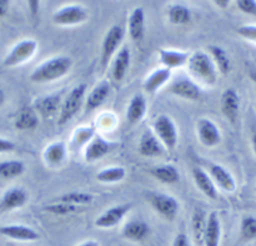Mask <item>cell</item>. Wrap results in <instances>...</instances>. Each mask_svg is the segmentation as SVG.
I'll return each instance as SVG.
<instances>
[{"mask_svg":"<svg viewBox=\"0 0 256 246\" xmlns=\"http://www.w3.org/2000/svg\"><path fill=\"white\" fill-rule=\"evenodd\" d=\"M72 65V62L69 56L59 55V56L50 58L32 70L30 74V82L42 84V82H52L62 79L69 72Z\"/></svg>","mask_w":256,"mask_h":246,"instance_id":"1","label":"cell"},{"mask_svg":"<svg viewBox=\"0 0 256 246\" xmlns=\"http://www.w3.org/2000/svg\"><path fill=\"white\" fill-rule=\"evenodd\" d=\"M5 102V92L0 89V106Z\"/></svg>","mask_w":256,"mask_h":246,"instance_id":"48","label":"cell"},{"mask_svg":"<svg viewBox=\"0 0 256 246\" xmlns=\"http://www.w3.org/2000/svg\"><path fill=\"white\" fill-rule=\"evenodd\" d=\"M42 158H44V162H46L48 166H59L66 158V146L62 142H52L44 150Z\"/></svg>","mask_w":256,"mask_h":246,"instance_id":"28","label":"cell"},{"mask_svg":"<svg viewBox=\"0 0 256 246\" xmlns=\"http://www.w3.org/2000/svg\"><path fill=\"white\" fill-rule=\"evenodd\" d=\"M28 5H29L30 8V12H32V15L34 18L38 16V14H39V6H40V2H35V0H32V2H28Z\"/></svg>","mask_w":256,"mask_h":246,"instance_id":"44","label":"cell"},{"mask_svg":"<svg viewBox=\"0 0 256 246\" xmlns=\"http://www.w3.org/2000/svg\"><path fill=\"white\" fill-rule=\"evenodd\" d=\"M25 172V165L19 160H8L0 162V178L2 179H14L20 176Z\"/></svg>","mask_w":256,"mask_h":246,"instance_id":"34","label":"cell"},{"mask_svg":"<svg viewBox=\"0 0 256 246\" xmlns=\"http://www.w3.org/2000/svg\"><path fill=\"white\" fill-rule=\"evenodd\" d=\"M88 20V12L84 6L78 4L65 5L60 8L52 14V22L54 24L60 26H70V25H78Z\"/></svg>","mask_w":256,"mask_h":246,"instance_id":"6","label":"cell"},{"mask_svg":"<svg viewBox=\"0 0 256 246\" xmlns=\"http://www.w3.org/2000/svg\"><path fill=\"white\" fill-rule=\"evenodd\" d=\"M220 240H222V222L216 212H210L208 215L202 246H220Z\"/></svg>","mask_w":256,"mask_h":246,"instance_id":"20","label":"cell"},{"mask_svg":"<svg viewBox=\"0 0 256 246\" xmlns=\"http://www.w3.org/2000/svg\"><path fill=\"white\" fill-rule=\"evenodd\" d=\"M129 35L134 42H142L145 34V12L142 8L132 10L128 22Z\"/></svg>","mask_w":256,"mask_h":246,"instance_id":"21","label":"cell"},{"mask_svg":"<svg viewBox=\"0 0 256 246\" xmlns=\"http://www.w3.org/2000/svg\"><path fill=\"white\" fill-rule=\"evenodd\" d=\"M208 215L204 209L202 208H195L192 216V230L194 242L196 246L204 245V235L206 230Z\"/></svg>","mask_w":256,"mask_h":246,"instance_id":"23","label":"cell"},{"mask_svg":"<svg viewBox=\"0 0 256 246\" xmlns=\"http://www.w3.org/2000/svg\"><path fill=\"white\" fill-rule=\"evenodd\" d=\"M76 246H100V244L98 242H95V240H86V242H80V244Z\"/></svg>","mask_w":256,"mask_h":246,"instance_id":"47","label":"cell"},{"mask_svg":"<svg viewBox=\"0 0 256 246\" xmlns=\"http://www.w3.org/2000/svg\"><path fill=\"white\" fill-rule=\"evenodd\" d=\"M60 94H52L46 96L38 98L34 102V109L42 119H52L55 115H59L62 108Z\"/></svg>","mask_w":256,"mask_h":246,"instance_id":"12","label":"cell"},{"mask_svg":"<svg viewBox=\"0 0 256 246\" xmlns=\"http://www.w3.org/2000/svg\"><path fill=\"white\" fill-rule=\"evenodd\" d=\"M28 202V194L24 189L20 188H12L2 195L0 200V212H12V210L20 209Z\"/></svg>","mask_w":256,"mask_h":246,"instance_id":"16","label":"cell"},{"mask_svg":"<svg viewBox=\"0 0 256 246\" xmlns=\"http://www.w3.org/2000/svg\"><path fill=\"white\" fill-rule=\"evenodd\" d=\"M210 56L214 60L215 65H216L218 72H222V75H226L228 72H230V68H232V64H230V59L228 56L226 52H225L222 48L216 46V45H210L209 46Z\"/></svg>","mask_w":256,"mask_h":246,"instance_id":"32","label":"cell"},{"mask_svg":"<svg viewBox=\"0 0 256 246\" xmlns=\"http://www.w3.org/2000/svg\"><path fill=\"white\" fill-rule=\"evenodd\" d=\"M222 112L232 124H235L240 112V99L234 89H226L222 95Z\"/></svg>","mask_w":256,"mask_h":246,"instance_id":"18","label":"cell"},{"mask_svg":"<svg viewBox=\"0 0 256 246\" xmlns=\"http://www.w3.org/2000/svg\"><path fill=\"white\" fill-rule=\"evenodd\" d=\"M126 175L124 168L122 166H112V168H105L102 172L96 174L98 182H104V184H114V182H122Z\"/></svg>","mask_w":256,"mask_h":246,"instance_id":"35","label":"cell"},{"mask_svg":"<svg viewBox=\"0 0 256 246\" xmlns=\"http://www.w3.org/2000/svg\"><path fill=\"white\" fill-rule=\"evenodd\" d=\"M236 5L240 12L256 16V2L254 0H239V2H236Z\"/></svg>","mask_w":256,"mask_h":246,"instance_id":"41","label":"cell"},{"mask_svg":"<svg viewBox=\"0 0 256 246\" xmlns=\"http://www.w3.org/2000/svg\"><path fill=\"white\" fill-rule=\"evenodd\" d=\"M236 32L240 35V36L244 38V39L249 40V42H255L256 44V25H252V24L242 25V26L238 28Z\"/></svg>","mask_w":256,"mask_h":246,"instance_id":"40","label":"cell"},{"mask_svg":"<svg viewBox=\"0 0 256 246\" xmlns=\"http://www.w3.org/2000/svg\"><path fill=\"white\" fill-rule=\"evenodd\" d=\"M39 124V115L34 108L24 106L14 118V126L18 130H32Z\"/></svg>","mask_w":256,"mask_h":246,"instance_id":"24","label":"cell"},{"mask_svg":"<svg viewBox=\"0 0 256 246\" xmlns=\"http://www.w3.org/2000/svg\"><path fill=\"white\" fill-rule=\"evenodd\" d=\"M192 178H194V182L196 184V186L199 188V190L205 196H208L212 200H216L218 190L216 186H215V182H212L210 175L205 170H202V168L195 166L192 169Z\"/></svg>","mask_w":256,"mask_h":246,"instance_id":"19","label":"cell"},{"mask_svg":"<svg viewBox=\"0 0 256 246\" xmlns=\"http://www.w3.org/2000/svg\"><path fill=\"white\" fill-rule=\"evenodd\" d=\"M122 236L130 242H142L150 234V226L142 220H132L122 229Z\"/></svg>","mask_w":256,"mask_h":246,"instance_id":"26","label":"cell"},{"mask_svg":"<svg viewBox=\"0 0 256 246\" xmlns=\"http://www.w3.org/2000/svg\"><path fill=\"white\" fill-rule=\"evenodd\" d=\"M139 152L145 158H156L164 154V145L162 144L152 130H145L139 142Z\"/></svg>","mask_w":256,"mask_h":246,"instance_id":"14","label":"cell"},{"mask_svg":"<svg viewBox=\"0 0 256 246\" xmlns=\"http://www.w3.org/2000/svg\"><path fill=\"white\" fill-rule=\"evenodd\" d=\"M208 169H209V175L212 179V182L226 192H232L236 189V182H235L234 176L225 169L224 166L219 164H214V162H209L208 164Z\"/></svg>","mask_w":256,"mask_h":246,"instance_id":"15","label":"cell"},{"mask_svg":"<svg viewBox=\"0 0 256 246\" xmlns=\"http://www.w3.org/2000/svg\"><path fill=\"white\" fill-rule=\"evenodd\" d=\"M214 4L216 5V6L222 8V9H226L230 5V2L229 0H216V2H214Z\"/></svg>","mask_w":256,"mask_h":246,"instance_id":"46","label":"cell"},{"mask_svg":"<svg viewBox=\"0 0 256 246\" xmlns=\"http://www.w3.org/2000/svg\"><path fill=\"white\" fill-rule=\"evenodd\" d=\"M130 59H132V54H130L129 48L122 46L118 52L114 64H112V78L116 82H122L126 75L128 69L130 66Z\"/></svg>","mask_w":256,"mask_h":246,"instance_id":"30","label":"cell"},{"mask_svg":"<svg viewBox=\"0 0 256 246\" xmlns=\"http://www.w3.org/2000/svg\"><path fill=\"white\" fill-rule=\"evenodd\" d=\"M146 112V100L142 95L136 94L132 98L126 109V120L130 125H135L145 116Z\"/></svg>","mask_w":256,"mask_h":246,"instance_id":"27","label":"cell"},{"mask_svg":"<svg viewBox=\"0 0 256 246\" xmlns=\"http://www.w3.org/2000/svg\"><path fill=\"white\" fill-rule=\"evenodd\" d=\"M80 209H82L80 206H75V205H70V204H66V202H52V204H49L48 206L44 208V210L46 212H50V214H54V215H60V216L75 214V212H80Z\"/></svg>","mask_w":256,"mask_h":246,"instance_id":"38","label":"cell"},{"mask_svg":"<svg viewBox=\"0 0 256 246\" xmlns=\"http://www.w3.org/2000/svg\"><path fill=\"white\" fill-rule=\"evenodd\" d=\"M94 130L92 128H80L76 132L74 136V142H76L78 145L80 144H86L90 142V140L94 138Z\"/></svg>","mask_w":256,"mask_h":246,"instance_id":"39","label":"cell"},{"mask_svg":"<svg viewBox=\"0 0 256 246\" xmlns=\"http://www.w3.org/2000/svg\"><path fill=\"white\" fill-rule=\"evenodd\" d=\"M250 78H252V82L256 84V72H250Z\"/></svg>","mask_w":256,"mask_h":246,"instance_id":"50","label":"cell"},{"mask_svg":"<svg viewBox=\"0 0 256 246\" xmlns=\"http://www.w3.org/2000/svg\"><path fill=\"white\" fill-rule=\"evenodd\" d=\"M172 246H192V244H190V240L186 234H184V232H179V234L174 238Z\"/></svg>","mask_w":256,"mask_h":246,"instance_id":"43","label":"cell"},{"mask_svg":"<svg viewBox=\"0 0 256 246\" xmlns=\"http://www.w3.org/2000/svg\"><path fill=\"white\" fill-rule=\"evenodd\" d=\"M92 200H94V196L89 192H68V194L62 195L60 198H58L56 202H66V204L75 205V206H86V205L92 204Z\"/></svg>","mask_w":256,"mask_h":246,"instance_id":"36","label":"cell"},{"mask_svg":"<svg viewBox=\"0 0 256 246\" xmlns=\"http://www.w3.org/2000/svg\"><path fill=\"white\" fill-rule=\"evenodd\" d=\"M198 136H199L200 142L206 148H214L220 144L222 142V132L219 128L206 118H202L196 124Z\"/></svg>","mask_w":256,"mask_h":246,"instance_id":"10","label":"cell"},{"mask_svg":"<svg viewBox=\"0 0 256 246\" xmlns=\"http://www.w3.org/2000/svg\"><path fill=\"white\" fill-rule=\"evenodd\" d=\"M124 39V29L120 25H112L105 34L102 44V65L106 68L112 55L116 52Z\"/></svg>","mask_w":256,"mask_h":246,"instance_id":"8","label":"cell"},{"mask_svg":"<svg viewBox=\"0 0 256 246\" xmlns=\"http://www.w3.org/2000/svg\"><path fill=\"white\" fill-rule=\"evenodd\" d=\"M85 92H86V85L85 84H80L72 88V90L68 94L64 102L62 104V108H60L58 125L62 126L78 114L79 109L82 108V102H84Z\"/></svg>","mask_w":256,"mask_h":246,"instance_id":"3","label":"cell"},{"mask_svg":"<svg viewBox=\"0 0 256 246\" xmlns=\"http://www.w3.org/2000/svg\"><path fill=\"white\" fill-rule=\"evenodd\" d=\"M132 209V204H122L112 206L95 219L94 225L100 229H112L116 226Z\"/></svg>","mask_w":256,"mask_h":246,"instance_id":"9","label":"cell"},{"mask_svg":"<svg viewBox=\"0 0 256 246\" xmlns=\"http://www.w3.org/2000/svg\"><path fill=\"white\" fill-rule=\"evenodd\" d=\"M150 174L162 184H175L180 179L179 172L174 165H160V166L152 168Z\"/></svg>","mask_w":256,"mask_h":246,"instance_id":"31","label":"cell"},{"mask_svg":"<svg viewBox=\"0 0 256 246\" xmlns=\"http://www.w3.org/2000/svg\"><path fill=\"white\" fill-rule=\"evenodd\" d=\"M190 55L186 52H180V50H170V49H160L159 58L164 68L172 70L175 68H182L188 64Z\"/></svg>","mask_w":256,"mask_h":246,"instance_id":"22","label":"cell"},{"mask_svg":"<svg viewBox=\"0 0 256 246\" xmlns=\"http://www.w3.org/2000/svg\"><path fill=\"white\" fill-rule=\"evenodd\" d=\"M38 49V42L34 39H25L16 42L10 49V52L5 55L2 60V65L5 68H14L26 62L28 60L34 56Z\"/></svg>","mask_w":256,"mask_h":246,"instance_id":"5","label":"cell"},{"mask_svg":"<svg viewBox=\"0 0 256 246\" xmlns=\"http://www.w3.org/2000/svg\"><path fill=\"white\" fill-rule=\"evenodd\" d=\"M148 200H149L152 209L165 219L174 220L178 215L179 202H176L175 198L168 194H162V192H150L148 195Z\"/></svg>","mask_w":256,"mask_h":246,"instance_id":"7","label":"cell"},{"mask_svg":"<svg viewBox=\"0 0 256 246\" xmlns=\"http://www.w3.org/2000/svg\"><path fill=\"white\" fill-rule=\"evenodd\" d=\"M188 68L196 79L208 85H214L218 80V69L214 60L208 52H195L188 60Z\"/></svg>","mask_w":256,"mask_h":246,"instance_id":"2","label":"cell"},{"mask_svg":"<svg viewBox=\"0 0 256 246\" xmlns=\"http://www.w3.org/2000/svg\"><path fill=\"white\" fill-rule=\"evenodd\" d=\"M16 145L12 142V140L5 139V138H0V154H5V152H14Z\"/></svg>","mask_w":256,"mask_h":246,"instance_id":"42","label":"cell"},{"mask_svg":"<svg viewBox=\"0 0 256 246\" xmlns=\"http://www.w3.org/2000/svg\"><path fill=\"white\" fill-rule=\"evenodd\" d=\"M0 235L16 242H36L40 239L39 232L26 225H4L0 226Z\"/></svg>","mask_w":256,"mask_h":246,"instance_id":"13","label":"cell"},{"mask_svg":"<svg viewBox=\"0 0 256 246\" xmlns=\"http://www.w3.org/2000/svg\"><path fill=\"white\" fill-rule=\"evenodd\" d=\"M252 149H254V152L256 155V134H254V136H252Z\"/></svg>","mask_w":256,"mask_h":246,"instance_id":"49","label":"cell"},{"mask_svg":"<svg viewBox=\"0 0 256 246\" xmlns=\"http://www.w3.org/2000/svg\"><path fill=\"white\" fill-rule=\"evenodd\" d=\"M240 238L245 242L256 239V218L244 216L240 224Z\"/></svg>","mask_w":256,"mask_h":246,"instance_id":"37","label":"cell"},{"mask_svg":"<svg viewBox=\"0 0 256 246\" xmlns=\"http://www.w3.org/2000/svg\"><path fill=\"white\" fill-rule=\"evenodd\" d=\"M168 16L172 24L174 25H185L192 20V12L190 9L184 4H174L169 8Z\"/></svg>","mask_w":256,"mask_h":246,"instance_id":"33","label":"cell"},{"mask_svg":"<svg viewBox=\"0 0 256 246\" xmlns=\"http://www.w3.org/2000/svg\"><path fill=\"white\" fill-rule=\"evenodd\" d=\"M112 146H114V145H112V142H106L104 138L95 135V136L88 142L86 148H85V160L89 162H96V160L102 159L105 155L109 154V152H112Z\"/></svg>","mask_w":256,"mask_h":246,"instance_id":"17","label":"cell"},{"mask_svg":"<svg viewBox=\"0 0 256 246\" xmlns=\"http://www.w3.org/2000/svg\"><path fill=\"white\" fill-rule=\"evenodd\" d=\"M9 6H10V2H8V0H0V18L6 15L8 10H9Z\"/></svg>","mask_w":256,"mask_h":246,"instance_id":"45","label":"cell"},{"mask_svg":"<svg viewBox=\"0 0 256 246\" xmlns=\"http://www.w3.org/2000/svg\"><path fill=\"white\" fill-rule=\"evenodd\" d=\"M169 92L182 99L192 100V102H196L202 96V90L199 85L188 78H180L175 80L169 86Z\"/></svg>","mask_w":256,"mask_h":246,"instance_id":"11","label":"cell"},{"mask_svg":"<svg viewBox=\"0 0 256 246\" xmlns=\"http://www.w3.org/2000/svg\"><path fill=\"white\" fill-rule=\"evenodd\" d=\"M110 92V85L109 82H102L100 84H98L94 89L92 90V92L89 94V96L85 100V110L86 112H92L96 108H99L102 102L106 100L108 95Z\"/></svg>","mask_w":256,"mask_h":246,"instance_id":"29","label":"cell"},{"mask_svg":"<svg viewBox=\"0 0 256 246\" xmlns=\"http://www.w3.org/2000/svg\"><path fill=\"white\" fill-rule=\"evenodd\" d=\"M172 76V70L166 69V68H162V69H156L148 75L145 78L144 82H142V88L149 94H154L162 86H164L168 82V80Z\"/></svg>","mask_w":256,"mask_h":246,"instance_id":"25","label":"cell"},{"mask_svg":"<svg viewBox=\"0 0 256 246\" xmlns=\"http://www.w3.org/2000/svg\"><path fill=\"white\" fill-rule=\"evenodd\" d=\"M152 132L168 150H174L178 145V129L172 119L168 115H159L152 122Z\"/></svg>","mask_w":256,"mask_h":246,"instance_id":"4","label":"cell"}]
</instances>
